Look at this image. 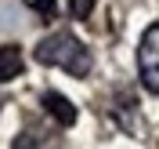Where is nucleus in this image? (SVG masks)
<instances>
[{
  "label": "nucleus",
  "mask_w": 159,
  "mask_h": 149,
  "mask_svg": "<svg viewBox=\"0 0 159 149\" xmlns=\"http://www.w3.org/2000/svg\"><path fill=\"white\" fill-rule=\"evenodd\" d=\"M33 58H36L40 66H58V69H65L69 77H87L90 66H94L90 47H87L80 37H72L69 29L43 37V40L36 44V51H33Z\"/></svg>",
  "instance_id": "obj_1"
},
{
  "label": "nucleus",
  "mask_w": 159,
  "mask_h": 149,
  "mask_svg": "<svg viewBox=\"0 0 159 149\" xmlns=\"http://www.w3.org/2000/svg\"><path fill=\"white\" fill-rule=\"evenodd\" d=\"M138 77H141V84H145V91L159 95V22L141 33V44H138Z\"/></svg>",
  "instance_id": "obj_2"
},
{
  "label": "nucleus",
  "mask_w": 159,
  "mask_h": 149,
  "mask_svg": "<svg viewBox=\"0 0 159 149\" xmlns=\"http://www.w3.org/2000/svg\"><path fill=\"white\" fill-rule=\"evenodd\" d=\"M43 109L58 120L61 127H72V124H76V106H72L65 95H58V91H47V95H43Z\"/></svg>",
  "instance_id": "obj_3"
},
{
  "label": "nucleus",
  "mask_w": 159,
  "mask_h": 149,
  "mask_svg": "<svg viewBox=\"0 0 159 149\" xmlns=\"http://www.w3.org/2000/svg\"><path fill=\"white\" fill-rule=\"evenodd\" d=\"M22 51L15 47V44H4L0 47V84H7V80H15V77H22Z\"/></svg>",
  "instance_id": "obj_4"
},
{
  "label": "nucleus",
  "mask_w": 159,
  "mask_h": 149,
  "mask_svg": "<svg viewBox=\"0 0 159 149\" xmlns=\"http://www.w3.org/2000/svg\"><path fill=\"white\" fill-rule=\"evenodd\" d=\"M90 4H94V0H72V4H69V11H72V18H87V11H90Z\"/></svg>",
  "instance_id": "obj_5"
}]
</instances>
